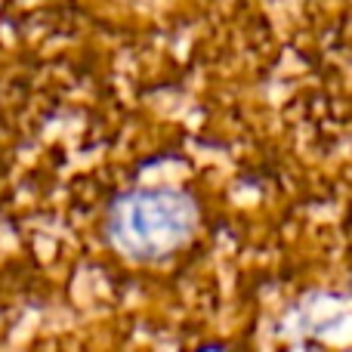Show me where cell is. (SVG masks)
I'll return each instance as SVG.
<instances>
[{"label": "cell", "instance_id": "obj_1", "mask_svg": "<svg viewBox=\"0 0 352 352\" xmlns=\"http://www.w3.org/2000/svg\"><path fill=\"white\" fill-rule=\"evenodd\" d=\"M192 201L173 192L130 195L115 210L118 241L133 256H167L195 232Z\"/></svg>", "mask_w": 352, "mask_h": 352}]
</instances>
